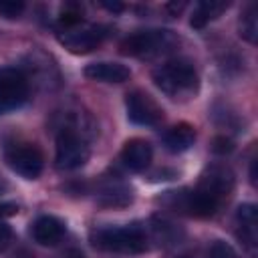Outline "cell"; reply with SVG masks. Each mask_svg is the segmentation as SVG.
Segmentation results:
<instances>
[{
	"mask_svg": "<svg viewBox=\"0 0 258 258\" xmlns=\"http://www.w3.org/2000/svg\"><path fill=\"white\" fill-rule=\"evenodd\" d=\"M109 34V26H103V24H77L73 28H64V30H58L56 38L58 42L69 48L71 52L75 54H85V52H91L93 48H97Z\"/></svg>",
	"mask_w": 258,
	"mask_h": 258,
	"instance_id": "7",
	"label": "cell"
},
{
	"mask_svg": "<svg viewBox=\"0 0 258 258\" xmlns=\"http://www.w3.org/2000/svg\"><path fill=\"white\" fill-rule=\"evenodd\" d=\"M64 232H67L64 224L54 216H40L30 226L32 240L40 246H56L62 240Z\"/></svg>",
	"mask_w": 258,
	"mask_h": 258,
	"instance_id": "11",
	"label": "cell"
},
{
	"mask_svg": "<svg viewBox=\"0 0 258 258\" xmlns=\"http://www.w3.org/2000/svg\"><path fill=\"white\" fill-rule=\"evenodd\" d=\"M125 107L129 121L135 125H157L163 117V109L143 91H131L125 97Z\"/></svg>",
	"mask_w": 258,
	"mask_h": 258,
	"instance_id": "10",
	"label": "cell"
},
{
	"mask_svg": "<svg viewBox=\"0 0 258 258\" xmlns=\"http://www.w3.org/2000/svg\"><path fill=\"white\" fill-rule=\"evenodd\" d=\"M163 204L169 206L171 210H177L181 214L196 216V218L214 216L220 208V204L216 200H212L210 196H206L198 187L196 189H181V191H165Z\"/></svg>",
	"mask_w": 258,
	"mask_h": 258,
	"instance_id": "8",
	"label": "cell"
},
{
	"mask_svg": "<svg viewBox=\"0 0 258 258\" xmlns=\"http://www.w3.org/2000/svg\"><path fill=\"white\" fill-rule=\"evenodd\" d=\"M85 77L101 83H125L131 77V71L121 62H93L85 67Z\"/></svg>",
	"mask_w": 258,
	"mask_h": 258,
	"instance_id": "13",
	"label": "cell"
},
{
	"mask_svg": "<svg viewBox=\"0 0 258 258\" xmlns=\"http://www.w3.org/2000/svg\"><path fill=\"white\" fill-rule=\"evenodd\" d=\"M240 36L250 44L258 40V6L254 2L240 14Z\"/></svg>",
	"mask_w": 258,
	"mask_h": 258,
	"instance_id": "19",
	"label": "cell"
},
{
	"mask_svg": "<svg viewBox=\"0 0 258 258\" xmlns=\"http://www.w3.org/2000/svg\"><path fill=\"white\" fill-rule=\"evenodd\" d=\"M194 141H196V129L189 123H177L171 129H167L163 135V145L171 153H181L189 149Z\"/></svg>",
	"mask_w": 258,
	"mask_h": 258,
	"instance_id": "14",
	"label": "cell"
},
{
	"mask_svg": "<svg viewBox=\"0 0 258 258\" xmlns=\"http://www.w3.org/2000/svg\"><path fill=\"white\" fill-rule=\"evenodd\" d=\"M103 208H125L133 202V194H131V187L127 185H121V183H115V185H107L101 194H99V200H97Z\"/></svg>",
	"mask_w": 258,
	"mask_h": 258,
	"instance_id": "17",
	"label": "cell"
},
{
	"mask_svg": "<svg viewBox=\"0 0 258 258\" xmlns=\"http://www.w3.org/2000/svg\"><path fill=\"white\" fill-rule=\"evenodd\" d=\"M24 12L22 0H0V16L4 18H18Z\"/></svg>",
	"mask_w": 258,
	"mask_h": 258,
	"instance_id": "21",
	"label": "cell"
},
{
	"mask_svg": "<svg viewBox=\"0 0 258 258\" xmlns=\"http://www.w3.org/2000/svg\"><path fill=\"white\" fill-rule=\"evenodd\" d=\"M10 240H12V230H10V226L0 220V252H4V250L8 248Z\"/></svg>",
	"mask_w": 258,
	"mask_h": 258,
	"instance_id": "23",
	"label": "cell"
},
{
	"mask_svg": "<svg viewBox=\"0 0 258 258\" xmlns=\"http://www.w3.org/2000/svg\"><path fill=\"white\" fill-rule=\"evenodd\" d=\"M101 6H105L107 10H111V12H121L125 6L121 4V2H107V0H103L101 2Z\"/></svg>",
	"mask_w": 258,
	"mask_h": 258,
	"instance_id": "26",
	"label": "cell"
},
{
	"mask_svg": "<svg viewBox=\"0 0 258 258\" xmlns=\"http://www.w3.org/2000/svg\"><path fill=\"white\" fill-rule=\"evenodd\" d=\"M28 93H30V83L22 69L16 67L0 69V115L24 105Z\"/></svg>",
	"mask_w": 258,
	"mask_h": 258,
	"instance_id": "6",
	"label": "cell"
},
{
	"mask_svg": "<svg viewBox=\"0 0 258 258\" xmlns=\"http://www.w3.org/2000/svg\"><path fill=\"white\" fill-rule=\"evenodd\" d=\"M77 125H62L60 131L56 133V167L73 171L79 169L87 163L89 159V143L85 139L83 131H77Z\"/></svg>",
	"mask_w": 258,
	"mask_h": 258,
	"instance_id": "4",
	"label": "cell"
},
{
	"mask_svg": "<svg viewBox=\"0 0 258 258\" xmlns=\"http://www.w3.org/2000/svg\"><path fill=\"white\" fill-rule=\"evenodd\" d=\"M165 8H167L171 14H175V16H177V14L185 8V2H167V4H165Z\"/></svg>",
	"mask_w": 258,
	"mask_h": 258,
	"instance_id": "24",
	"label": "cell"
},
{
	"mask_svg": "<svg viewBox=\"0 0 258 258\" xmlns=\"http://www.w3.org/2000/svg\"><path fill=\"white\" fill-rule=\"evenodd\" d=\"M181 258H189V256H181Z\"/></svg>",
	"mask_w": 258,
	"mask_h": 258,
	"instance_id": "27",
	"label": "cell"
},
{
	"mask_svg": "<svg viewBox=\"0 0 258 258\" xmlns=\"http://www.w3.org/2000/svg\"><path fill=\"white\" fill-rule=\"evenodd\" d=\"M151 234H153V238H155L161 246H171V244H175V242L179 240V236H181L179 228H177L171 220H167V218H163V216H153V220H151Z\"/></svg>",
	"mask_w": 258,
	"mask_h": 258,
	"instance_id": "18",
	"label": "cell"
},
{
	"mask_svg": "<svg viewBox=\"0 0 258 258\" xmlns=\"http://www.w3.org/2000/svg\"><path fill=\"white\" fill-rule=\"evenodd\" d=\"M91 242L99 250L123 252V254H139L145 252L149 246L145 230L137 224L123 228H101L91 234Z\"/></svg>",
	"mask_w": 258,
	"mask_h": 258,
	"instance_id": "2",
	"label": "cell"
},
{
	"mask_svg": "<svg viewBox=\"0 0 258 258\" xmlns=\"http://www.w3.org/2000/svg\"><path fill=\"white\" fill-rule=\"evenodd\" d=\"M232 149H234V141H232L230 137H226V135L214 137V141H212V151H214V153L226 155V153H230Z\"/></svg>",
	"mask_w": 258,
	"mask_h": 258,
	"instance_id": "22",
	"label": "cell"
},
{
	"mask_svg": "<svg viewBox=\"0 0 258 258\" xmlns=\"http://www.w3.org/2000/svg\"><path fill=\"white\" fill-rule=\"evenodd\" d=\"M153 157V149L145 139H129L121 149V161L131 171H143Z\"/></svg>",
	"mask_w": 258,
	"mask_h": 258,
	"instance_id": "12",
	"label": "cell"
},
{
	"mask_svg": "<svg viewBox=\"0 0 258 258\" xmlns=\"http://www.w3.org/2000/svg\"><path fill=\"white\" fill-rule=\"evenodd\" d=\"M230 2H224V0H204L200 2L196 8H194V14H191V28H204L208 22L216 20L224 10H228Z\"/></svg>",
	"mask_w": 258,
	"mask_h": 258,
	"instance_id": "16",
	"label": "cell"
},
{
	"mask_svg": "<svg viewBox=\"0 0 258 258\" xmlns=\"http://www.w3.org/2000/svg\"><path fill=\"white\" fill-rule=\"evenodd\" d=\"M18 208L14 204H0V216H14Z\"/></svg>",
	"mask_w": 258,
	"mask_h": 258,
	"instance_id": "25",
	"label": "cell"
},
{
	"mask_svg": "<svg viewBox=\"0 0 258 258\" xmlns=\"http://www.w3.org/2000/svg\"><path fill=\"white\" fill-rule=\"evenodd\" d=\"M208 256L210 258H240L238 252L224 240H214L210 250H208Z\"/></svg>",
	"mask_w": 258,
	"mask_h": 258,
	"instance_id": "20",
	"label": "cell"
},
{
	"mask_svg": "<svg viewBox=\"0 0 258 258\" xmlns=\"http://www.w3.org/2000/svg\"><path fill=\"white\" fill-rule=\"evenodd\" d=\"M198 189L204 191L206 196H210L212 200H216L218 204H222L230 191L234 189V173L228 165L222 163H212L208 165L198 181Z\"/></svg>",
	"mask_w": 258,
	"mask_h": 258,
	"instance_id": "9",
	"label": "cell"
},
{
	"mask_svg": "<svg viewBox=\"0 0 258 258\" xmlns=\"http://www.w3.org/2000/svg\"><path fill=\"white\" fill-rule=\"evenodd\" d=\"M236 220H238V226H240V240L252 248L256 244V226H258V212H256V206L254 204H242L236 212Z\"/></svg>",
	"mask_w": 258,
	"mask_h": 258,
	"instance_id": "15",
	"label": "cell"
},
{
	"mask_svg": "<svg viewBox=\"0 0 258 258\" xmlns=\"http://www.w3.org/2000/svg\"><path fill=\"white\" fill-rule=\"evenodd\" d=\"M153 83L171 99H187L198 91V71L187 58H169L153 71Z\"/></svg>",
	"mask_w": 258,
	"mask_h": 258,
	"instance_id": "1",
	"label": "cell"
},
{
	"mask_svg": "<svg viewBox=\"0 0 258 258\" xmlns=\"http://www.w3.org/2000/svg\"><path fill=\"white\" fill-rule=\"evenodd\" d=\"M179 38L171 30H159V28L137 30L121 42V52L139 58H153L173 50Z\"/></svg>",
	"mask_w": 258,
	"mask_h": 258,
	"instance_id": "3",
	"label": "cell"
},
{
	"mask_svg": "<svg viewBox=\"0 0 258 258\" xmlns=\"http://www.w3.org/2000/svg\"><path fill=\"white\" fill-rule=\"evenodd\" d=\"M4 159L12 171L22 175L24 179H36L42 173L44 157L34 143L14 141L4 147Z\"/></svg>",
	"mask_w": 258,
	"mask_h": 258,
	"instance_id": "5",
	"label": "cell"
}]
</instances>
